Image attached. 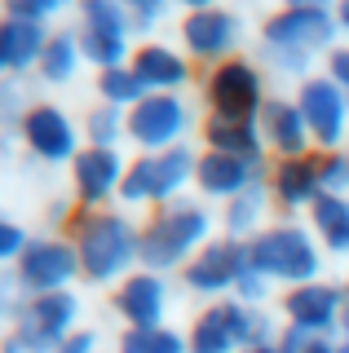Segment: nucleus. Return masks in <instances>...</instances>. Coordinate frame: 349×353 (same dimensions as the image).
I'll return each mask as SVG.
<instances>
[]
</instances>
